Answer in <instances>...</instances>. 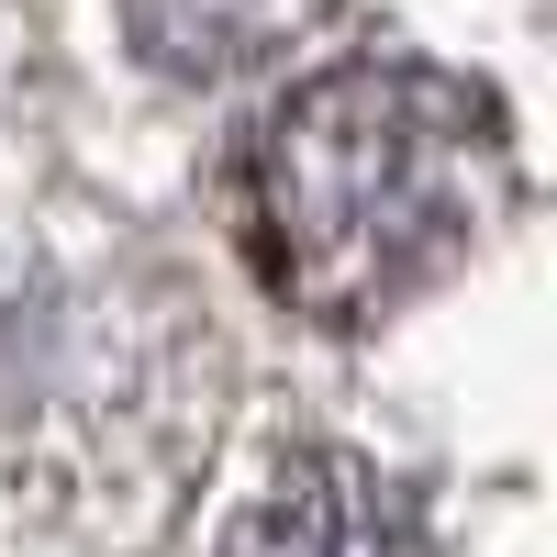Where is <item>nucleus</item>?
I'll list each match as a JSON object with an SVG mask.
<instances>
[{
	"mask_svg": "<svg viewBox=\"0 0 557 557\" xmlns=\"http://www.w3.org/2000/svg\"><path fill=\"white\" fill-rule=\"evenodd\" d=\"M513 190L502 112L446 67H335L246 146V257L312 323H380L491 235Z\"/></svg>",
	"mask_w": 557,
	"mask_h": 557,
	"instance_id": "nucleus-1",
	"label": "nucleus"
},
{
	"mask_svg": "<svg viewBox=\"0 0 557 557\" xmlns=\"http://www.w3.org/2000/svg\"><path fill=\"white\" fill-rule=\"evenodd\" d=\"M212 557H412V546H401L391 491L368 480L346 446H290L278 480L223 524Z\"/></svg>",
	"mask_w": 557,
	"mask_h": 557,
	"instance_id": "nucleus-2",
	"label": "nucleus"
},
{
	"mask_svg": "<svg viewBox=\"0 0 557 557\" xmlns=\"http://www.w3.org/2000/svg\"><path fill=\"white\" fill-rule=\"evenodd\" d=\"M323 23V0H134V45L178 78H257Z\"/></svg>",
	"mask_w": 557,
	"mask_h": 557,
	"instance_id": "nucleus-3",
	"label": "nucleus"
}]
</instances>
